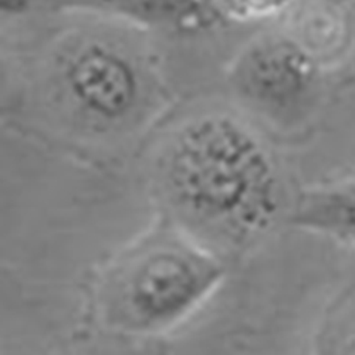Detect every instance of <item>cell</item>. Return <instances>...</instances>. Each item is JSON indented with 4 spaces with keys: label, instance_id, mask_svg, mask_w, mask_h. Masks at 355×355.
<instances>
[{
    "label": "cell",
    "instance_id": "obj_1",
    "mask_svg": "<svg viewBox=\"0 0 355 355\" xmlns=\"http://www.w3.org/2000/svg\"><path fill=\"white\" fill-rule=\"evenodd\" d=\"M157 173L175 211L200 226L246 234L268 226L280 205L272 151L232 114L206 112L178 127Z\"/></svg>",
    "mask_w": 355,
    "mask_h": 355
},
{
    "label": "cell",
    "instance_id": "obj_2",
    "mask_svg": "<svg viewBox=\"0 0 355 355\" xmlns=\"http://www.w3.org/2000/svg\"><path fill=\"white\" fill-rule=\"evenodd\" d=\"M220 276L218 264L173 233L151 236L108 273L105 320L130 331H155L182 317Z\"/></svg>",
    "mask_w": 355,
    "mask_h": 355
},
{
    "label": "cell",
    "instance_id": "obj_3",
    "mask_svg": "<svg viewBox=\"0 0 355 355\" xmlns=\"http://www.w3.org/2000/svg\"><path fill=\"white\" fill-rule=\"evenodd\" d=\"M57 83L71 111L97 127L127 121L142 100V76L135 60L101 39H88L69 50L58 66Z\"/></svg>",
    "mask_w": 355,
    "mask_h": 355
},
{
    "label": "cell",
    "instance_id": "obj_4",
    "mask_svg": "<svg viewBox=\"0 0 355 355\" xmlns=\"http://www.w3.org/2000/svg\"><path fill=\"white\" fill-rule=\"evenodd\" d=\"M234 90L272 116L303 112L318 85V70L306 49L287 37L266 36L249 44L232 70Z\"/></svg>",
    "mask_w": 355,
    "mask_h": 355
},
{
    "label": "cell",
    "instance_id": "obj_5",
    "mask_svg": "<svg viewBox=\"0 0 355 355\" xmlns=\"http://www.w3.org/2000/svg\"><path fill=\"white\" fill-rule=\"evenodd\" d=\"M66 9L115 16L138 26L178 35L215 28L225 13L218 0H54Z\"/></svg>",
    "mask_w": 355,
    "mask_h": 355
},
{
    "label": "cell",
    "instance_id": "obj_6",
    "mask_svg": "<svg viewBox=\"0 0 355 355\" xmlns=\"http://www.w3.org/2000/svg\"><path fill=\"white\" fill-rule=\"evenodd\" d=\"M291 220L302 227L355 242V180L303 193Z\"/></svg>",
    "mask_w": 355,
    "mask_h": 355
},
{
    "label": "cell",
    "instance_id": "obj_7",
    "mask_svg": "<svg viewBox=\"0 0 355 355\" xmlns=\"http://www.w3.org/2000/svg\"><path fill=\"white\" fill-rule=\"evenodd\" d=\"M225 16L242 21H252L276 16L291 0H218Z\"/></svg>",
    "mask_w": 355,
    "mask_h": 355
},
{
    "label": "cell",
    "instance_id": "obj_8",
    "mask_svg": "<svg viewBox=\"0 0 355 355\" xmlns=\"http://www.w3.org/2000/svg\"><path fill=\"white\" fill-rule=\"evenodd\" d=\"M33 3H36V0H0L2 12L8 15H20L31 9Z\"/></svg>",
    "mask_w": 355,
    "mask_h": 355
}]
</instances>
